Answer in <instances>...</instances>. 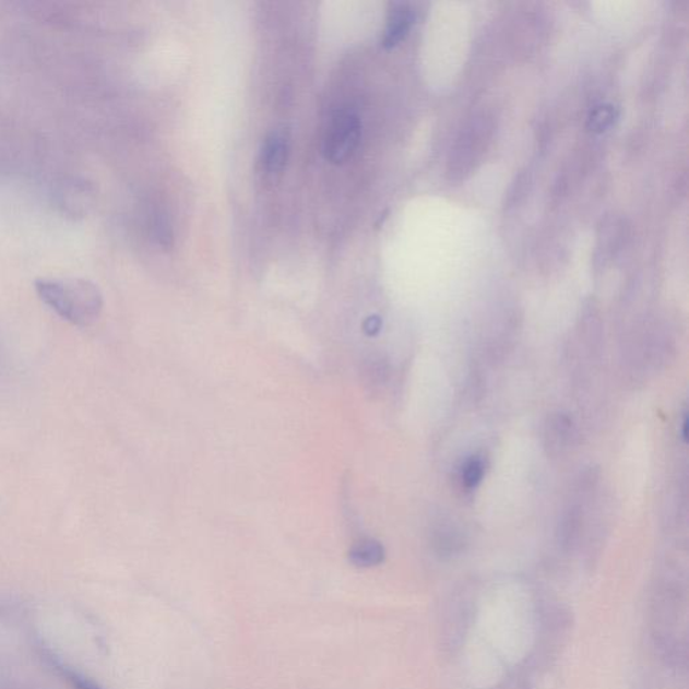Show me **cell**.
Returning a JSON list of instances; mask_svg holds the SVG:
<instances>
[{
  "instance_id": "5bb4252c",
  "label": "cell",
  "mask_w": 689,
  "mask_h": 689,
  "mask_svg": "<svg viewBox=\"0 0 689 689\" xmlns=\"http://www.w3.org/2000/svg\"><path fill=\"white\" fill-rule=\"evenodd\" d=\"M485 474V463L479 456H472L462 466L461 479L466 489H476L483 480Z\"/></svg>"
},
{
  "instance_id": "6da1fadb",
  "label": "cell",
  "mask_w": 689,
  "mask_h": 689,
  "mask_svg": "<svg viewBox=\"0 0 689 689\" xmlns=\"http://www.w3.org/2000/svg\"><path fill=\"white\" fill-rule=\"evenodd\" d=\"M38 298L62 320L74 326L94 325L100 318L104 298L100 288L84 277H39L34 283Z\"/></svg>"
},
{
  "instance_id": "3957f363",
  "label": "cell",
  "mask_w": 689,
  "mask_h": 689,
  "mask_svg": "<svg viewBox=\"0 0 689 689\" xmlns=\"http://www.w3.org/2000/svg\"><path fill=\"white\" fill-rule=\"evenodd\" d=\"M478 589L473 582L462 583L444 599L439 614V646L446 656H455L465 645L477 614Z\"/></svg>"
},
{
  "instance_id": "5b68a950",
  "label": "cell",
  "mask_w": 689,
  "mask_h": 689,
  "mask_svg": "<svg viewBox=\"0 0 689 689\" xmlns=\"http://www.w3.org/2000/svg\"><path fill=\"white\" fill-rule=\"evenodd\" d=\"M97 199L95 183L83 177H67L54 185L51 201L63 216L79 219L88 216Z\"/></svg>"
},
{
  "instance_id": "30bf717a",
  "label": "cell",
  "mask_w": 689,
  "mask_h": 689,
  "mask_svg": "<svg viewBox=\"0 0 689 689\" xmlns=\"http://www.w3.org/2000/svg\"><path fill=\"white\" fill-rule=\"evenodd\" d=\"M385 558L384 547L373 538H364L352 547L349 560L358 569H372L383 563Z\"/></svg>"
},
{
  "instance_id": "ba28073f",
  "label": "cell",
  "mask_w": 689,
  "mask_h": 689,
  "mask_svg": "<svg viewBox=\"0 0 689 689\" xmlns=\"http://www.w3.org/2000/svg\"><path fill=\"white\" fill-rule=\"evenodd\" d=\"M572 439H574V425H572L569 416L565 414L554 415L546 427V446L549 454L563 453L569 449Z\"/></svg>"
},
{
  "instance_id": "277c9868",
  "label": "cell",
  "mask_w": 689,
  "mask_h": 689,
  "mask_svg": "<svg viewBox=\"0 0 689 689\" xmlns=\"http://www.w3.org/2000/svg\"><path fill=\"white\" fill-rule=\"evenodd\" d=\"M361 141V121L355 112H334L330 118L325 141H323V154L332 164H345L356 153Z\"/></svg>"
},
{
  "instance_id": "8fae6325",
  "label": "cell",
  "mask_w": 689,
  "mask_h": 689,
  "mask_svg": "<svg viewBox=\"0 0 689 689\" xmlns=\"http://www.w3.org/2000/svg\"><path fill=\"white\" fill-rule=\"evenodd\" d=\"M466 546L465 537L454 526H441L432 537L433 551L443 559L454 558Z\"/></svg>"
},
{
  "instance_id": "52a82bcc",
  "label": "cell",
  "mask_w": 689,
  "mask_h": 689,
  "mask_svg": "<svg viewBox=\"0 0 689 689\" xmlns=\"http://www.w3.org/2000/svg\"><path fill=\"white\" fill-rule=\"evenodd\" d=\"M583 531V513L582 508L574 506L569 509L560 519L558 525L559 548L565 554H570L579 546Z\"/></svg>"
},
{
  "instance_id": "7a4b0ae2",
  "label": "cell",
  "mask_w": 689,
  "mask_h": 689,
  "mask_svg": "<svg viewBox=\"0 0 689 689\" xmlns=\"http://www.w3.org/2000/svg\"><path fill=\"white\" fill-rule=\"evenodd\" d=\"M537 633L532 669L547 668L559 657L572 633V613L569 606L555 598H542L537 604Z\"/></svg>"
},
{
  "instance_id": "9a60e30c",
  "label": "cell",
  "mask_w": 689,
  "mask_h": 689,
  "mask_svg": "<svg viewBox=\"0 0 689 689\" xmlns=\"http://www.w3.org/2000/svg\"><path fill=\"white\" fill-rule=\"evenodd\" d=\"M153 234L161 246L170 247L173 234L169 223L164 216H155L152 225Z\"/></svg>"
},
{
  "instance_id": "8992f818",
  "label": "cell",
  "mask_w": 689,
  "mask_h": 689,
  "mask_svg": "<svg viewBox=\"0 0 689 689\" xmlns=\"http://www.w3.org/2000/svg\"><path fill=\"white\" fill-rule=\"evenodd\" d=\"M289 152V138L286 131H274L265 139L260 165L269 177H276L285 170Z\"/></svg>"
},
{
  "instance_id": "9c48e42d",
  "label": "cell",
  "mask_w": 689,
  "mask_h": 689,
  "mask_svg": "<svg viewBox=\"0 0 689 689\" xmlns=\"http://www.w3.org/2000/svg\"><path fill=\"white\" fill-rule=\"evenodd\" d=\"M413 10L404 4H395L388 16L387 31L383 44L387 48H392L407 36L411 25H413Z\"/></svg>"
},
{
  "instance_id": "7c38bea8",
  "label": "cell",
  "mask_w": 689,
  "mask_h": 689,
  "mask_svg": "<svg viewBox=\"0 0 689 689\" xmlns=\"http://www.w3.org/2000/svg\"><path fill=\"white\" fill-rule=\"evenodd\" d=\"M45 658H48L50 667L57 672V675L63 677L72 689H106L98 685V682L94 679H91V677L68 667V665L63 663L62 660L58 658L54 652L46 651Z\"/></svg>"
},
{
  "instance_id": "4fadbf2b",
  "label": "cell",
  "mask_w": 689,
  "mask_h": 689,
  "mask_svg": "<svg viewBox=\"0 0 689 689\" xmlns=\"http://www.w3.org/2000/svg\"><path fill=\"white\" fill-rule=\"evenodd\" d=\"M532 669L528 664L521 665L502 679L495 689H534V680H532Z\"/></svg>"
}]
</instances>
